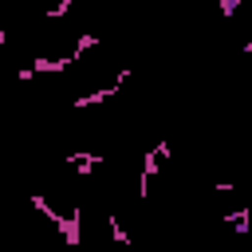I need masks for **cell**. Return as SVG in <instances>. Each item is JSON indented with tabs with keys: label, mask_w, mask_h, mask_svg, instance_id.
I'll list each match as a JSON object with an SVG mask.
<instances>
[{
	"label": "cell",
	"mask_w": 252,
	"mask_h": 252,
	"mask_svg": "<svg viewBox=\"0 0 252 252\" xmlns=\"http://www.w3.org/2000/svg\"><path fill=\"white\" fill-rule=\"evenodd\" d=\"M32 209H39V213H43V217H47V220L55 224V232H59V236H63V240H67L71 248H79V244H83V228H79V209H71V213L63 217V213H55V209L47 205V197H39V193H32Z\"/></svg>",
	"instance_id": "6da1fadb"
},
{
	"label": "cell",
	"mask_w": 252,
	"mask_h": 252,
	"mask_svg": "<svg viewBox=\"0 0 252 252\" xmlns=\"http://www.w3.org/2000/svg\"><path fill=\"white\" fill-rule=\"evenodd\" d=\"M161 158H169V142L161 138L146 158H142V173H138V197H146L150 193V181H154V173H158V165H161Z\"/></svg>",
	"instance_id": "7a4b0ae2"
},
{
	"label": "cell",
	"mask_w": 252,
	"mask_h": 252,
	"mask_svg": "<svg viewBox=\"0 0 252 252\" xmlns=\"http://www.w3.org/2000/svg\"><path fill=\"white\" fill-rule=\"evenodd\" d=\"M75 59L71 55H55V59H32L28 67H20L16 71V79H32V75H59V71H67Z\"/></svg>",
	"instance_id": "3957f363"
},
{
	"label": "cell",
	"mask_w": 252,
	"mask_h": 252,
	"mask_svg": "<svg viewBox=\"0 0 252 252\" xmlns=\"http://www.w3.org/2000/svg\"><path fill=\"white\" fill-rule=\"evenodd\" d=\"M126 79H130V67H126V71H118L110 87H98V91H91V94H79V98H75L71 106H75V110H87V106H98V102H106L110 94H118V87H122Z\"/></svg>",
	"instance_id": "277c9868"
},
{
	"label": "cell",
	"mask_w": 252,
	"mask_h": 252,
	"mask_svg": "<svg viewBox=\"0 0 252 252\" xmlns=\"http://www.w3.org/2000/svg\"><path fill=\"white\" fill-rule=\"evenodd\" d=\"M63 165H75V173H79V177H91V173L102 165V158H98V154H91V150H79V154H67V158H63Z\"/></svg>",
	"instance_id": "5b68a950"
},
{
	"label": "cell",
	"mask_w": 252,
	"mask_h": 252,
	"mask_svg": "<svg viewBox=\"0 0 252 252\" xmlns=\"http://www.w3.org/2000/svg\"><path fill=\"white\" fill-rule=\"evenodd\" d=\"M220 220H228V224H232V232H240V236H244V232H248V220H252V209H232V213H224Z\"/></svg>",
	"instance_id": "8992f818"
},
{
	"label": "cell",
	"mask_w": 252,
	"mask_h": 252,
	"mask_svg": "<svg viewBox=\"0 0 252 252\" xmlns=\"http://www.w3.org/2000/svg\"><path fill=\"white\" fill-rule=\"evenodd\" d=\"M91 47H98V35L94 32H83L79 39H75V51H71V59H79L83 51H91Z\"/></svg>",
	"instance_id": "52a82bcc"
},
{
	"label": "cell",
	"mask_w": 252,
	"mask_h": 252,
	"mask_svg": "<svg viewBox=\"0 0 252 252\" xmlns=\"http://www.w3.org/2000/svg\"><path fill=\"white\" fill-rule=\"evenodd\" d=\"M106 224H110V236H114V244H130V232L122 228V220H118V217H106Z\"/></svg>",
	"instance_id": "ba28073f"
},
{
	"label": "cell",
	"mask_w": 252,
	"mask_h": 252,
	"mask_svg": "<svg viewBox=\"0 0 252 252\" xmlns=\"http://www.w3.org/2000/svg\"><path fill=\"white\" fill-rule=\"evenodd\" d=\"M63 12H71V0H63V4H51V8H47V16H51V20H55V16H63Z\"/></svg>",
	"instance_id": "9c48e42d"
},
{
	"label": "cell",
	"mask_w": 252,
	"mask_h": 252,
	"mask_svg": "<svg viewBox=\"0 0 252 252\" xmlns=\"http://www.w3.org/2000/svg\"><path fill=\"white\" fill-rule=\"evenodd\" d=\"M236 8H240V0H220V16H236Z\"/></svg>",
	"instance_id": "30bf717a"
},
{
	"label": "cell",
	"mask_w": 252,
	"mask_h": 252,
	"mask_svg": "<svg viewBox=\"0 0 252 252\" xmlns=\"http://www.w3.org/2000/svg\"><path fill=\"white\" fill-rule=\"evenodd\" d=\"M4 39H8V35H4V24H0V47H4Z\"/></svg>",
	"instance_id": "8fae6325"
}]
</instances>
